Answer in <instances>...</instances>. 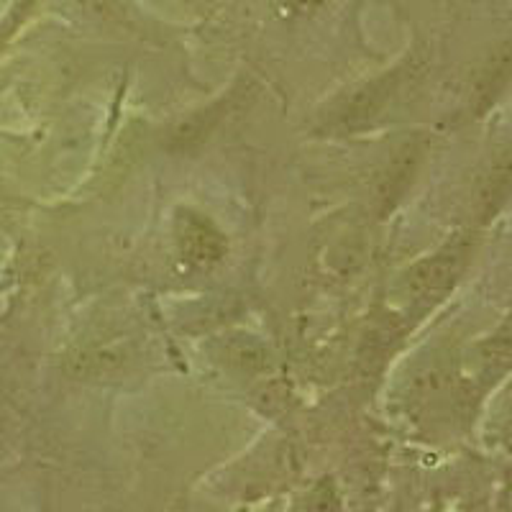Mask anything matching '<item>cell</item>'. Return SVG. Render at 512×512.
<instances>
[{"mask_svg": "<svg viewBox=\"0 0 512 512\" xmlns=\"http://www.w3.org/2000/svg\"><path fill=\"white\" fill-rule=\"evenodd\" d=\"M177 239H180L182 254L195 264H208L221 259L226 251L221 231L210 221L200 218L198 213H182L177 221Z\"/></svg>", "mask_w": 512, "mask_h": 512, "instance_id": "cell-1", "label": "cell"}, {"mask_svg": "<svg viewBox=\"0 0 512 512\" xmlns=\"http://www.w3.org/2000/svg\"><path fill=\"white\" fill-rule=\"evenodd\" d=\"M285 3L292 8V11H297V13H310V11H315V8L323 6L326 0H285Z\"/></svg>", "mask_w": 512, "mask_h": 512, "instance_id": "cell-3", "label": "cell"}, {"mask_svg": "<svg viewBox=\"0 0 512 512\" xmlns=\"http://www.w3.org/2000/svg\"><path fill=\"white\" fill-rule=\"evenodd\" d=\"M459 262V254H441L433 262H425L410 274V282H413L418 290H431V287L446 285L448 277L454 274V264Z\"/></svg>", "mask_w": 512, "mask_h": 512, "instance_id": "cell-2", "label": "cell"}]
</instances>
